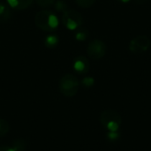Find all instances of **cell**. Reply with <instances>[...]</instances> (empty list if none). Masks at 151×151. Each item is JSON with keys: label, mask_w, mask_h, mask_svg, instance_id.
Returning a JSON list of instances; mask_svg holds the SVG:
<instances>
[{"label": "cell", "mask_w": 151, "mask_h": 151, "mask_svg": "<svg viewBox=\"0 0 151 151\" xmlns=\"http://www.w3.org/2000/svg\"><path fill=\"white\" fill-rule=\"evenodd\" d=\"M35 23L40 29L47 32H51L58 28V19L54 12L47 10H42L35 15Z\"/></svg>", "instance_id": "1"}, {"label": "cell", "mask_w": 151, "mask_h": 151, "mask_svg": "<svg viewBox=\"0 0 151 151\" xmlns=\"http://www.w3.org/2000/svg\"><path fill=\"white\" fill-rule=\"evenodd\" d=\"M100 122L102 126L109 132H118L122 119L121 116L115 111L106 110L102 112L100 116Z\"/></svg>", "instance_id": "2"}, {"label": "cell", "mask_w": 151, "mask_h": 151, "mask_svg": "<svg viewBox=\"0 0 151 151\" xmlns=\"http://www.w3.org/2000/svg\"><path fill=\"white\" fill-rule=\"evenodd\" d=\"M59 89L60 92L67 97L75 96L79 89L78 79L73 74H65L60 80Z\"/></svg>", "instance_id": "3"}, {"label": "cell", "mask_w": 151, "mask_h": 151, "mask_svg": "<svg viewBox=\"0 0 151 151\" xmlns=\"http://www.w3.org/2000/svg\"><path fill=\"white\" fill-rule=\"evenodd\" d=\"M62 23L67 29L76 30L81 27L83 23V17L76 10L68 9L63 13Z\"/></svg>", "instance_id": "4"}, {"label": "cell", "mask_w": 151, "mask_h": 151, "mask_svg": "<svg viewBox=\"0 0 151 151\" xmlns=\"http://www.w3.org/2000/svg\"><path fill=\"white\" fill-rule=\"evenodd\" d=\"M106 50H107V47L105 43L103 41L96 39V40L91 41L88 43V48H87V52H88V55L92 59L98 60L104 57L106 53Z\"/></svg>", "instance_id": "5"}, {"label": "cell", "mask_w": 151, "mask_h": 151, "mask_svg": "<svg viewBox=\"0 0 151 151\" xmlns=\"http://www.w3.org/2000/svg\"><path fill=\"white\" fill-rule=\"evenodd\" d=\"M150 46V40L146 35H139L130 42L129 49L132 52L140 54L149 50Z\"/></svg>", "instance_id": "6"}, {"label": "cell", "mask_w": 151, "mask_h": 151, "mask_svg": "<svg viewBox=\"0 0 151 151\" xmlns=\"http://www.w3.org/2000/svg\"><path fill=\"white\" fill-rule=\"evenodd\" d=\"M89 61L84 56H79L73 61V69L80 74L87 73L89 70Z\"/></svg>", "instance_id": "7"}, {"label": "cell", "mask_w": 151, "mask_h": 151, "mask_svg": "<svg viewBox=\"0 0 151 151\" xmlns=\"http://www.w3.org/2000/svg\"><path fill=\"white\" fill-rule=\"evenodd\" d=\"M34 0H7L8 5L16 10H24L29 7Z\"/></svg>", "instance_id": "8"}, {"label": "cell", "mask_w": 151, "mask_h": 151, "mask_svg": "<svg viewBox=\"0 0 151 151\" xmlns=\"http://www.w3.org/2000/svg\"><path fill=\"white\" fill-rule=\"evenodd\" d=\"M11 17V10L9 5L4 3H0V22L7 21Z\"/></svg>", "instance_id": "9"}, {"label": "cell", "mask_w": 151, "mask_h": 151, "mask_svg": "<svg viewBox=\"0 0 151 151\" xmlns=\"http://www.w3.org/2000/svg\"><path fill=\"white\" fill-rule=\"evenodd\" d=\"M59 42V38L56 35H50L44 39V45L49 49H53L58 46Z\"/></svg>", "instance_id": "10"}, {"label": "cell", "mask_w": 151, "mask_h": 151, "mask_svg": "<svg viewBox=\"0 0 151 151\" xmlns=\"http://www.w3.org/2000/svg\"><path fill=\"white\" fill-rule=\"evenodd\" d=\"M88 37V31L84 27H79L76 29L75 39L77 41H85Z\"/></svg>", "instance_id": "11"}, {"label": "cell", "mask_w": 151, "mask_h": 151, "mask_svg": "<svg viewBox=\"0 0 151 151\" xmlns=\"http://www.w3.org/2000/svg\"><path fill=\"white\" fill-rule=\"evenodd\" d=\"M15 151H25L27 148V143L23 139H17L12 142V147Z\"/></svg>", "instance_id": "12"}, {"label": "cell", "mask_w": 151, "mask_h": 151, "mask_svg": "<svg viewBox=\"0 0 151 151\" xmlns=\"http://www.w3.org/2000/svg\"><path fill=\"white\" fill-rule=\"evenodd\" d=\"M9 131V124L6 120L0 119V137L4 136Z\"/></svg>", "instance_id": "13"}, {"label": "cell", "mask_w": 151, "mask_h": 151, "mask_svg": "<svg viewBox=\"0 0 151 151\" xmlns=\"http://www.w3.org/2000/svg\"><path fill=\"white\" fill-rule=\"evenodd\" d=\"M67 4L64 1V0H58L56 3H55V8L56 10H58V12H65L67 9Z\"/></svg>", "instance_id": "14"}, {"label": "cell", "mask_w": 151, "mask_h": 151, "mask_svg": "<svg viewBox=\"0 0 151 151\" xmlns=\"http://www.w3.org/2000/svg\"><path fill=\"white\" fill-rule=\"evenodd\" d=\"M75 1L76 4L82 8H89L96 2V0H75Z\"/></svg>", "instance_id": "15"}, {"label": "cell", "mask_w": 151, "mask_h": 151, "mask_svg": "<svg viewBox=\"0 0 151 151\" xmlns=\"http://www.w3.org/2000/svg\"><path fill=\"white\" fill-rule=\"evenodd\" d=\"M37 4L41 7H49L54 4L55 0H35Z\"/></svg>", "instance_id": "16"}, {"label": "cell", "mask_w": 151, "mask_h": 151, "mask_svg": "<svg viewBox=\"0 0 151 151\" xmlns=\"http://www.w3.org/2000/svg\"><path fill=\"white\" fill-rule=\"evenodd\" d=\"M95 80L92 77H85L82 80V85L86 88H90L94 85Z\"/></svg>", "instance_id": "17"}, {"label": "cell", "mask_w": 151, "mask_h": 151, "mask_svg": "<svg viewBox=\"0 0 151 151\" xmlns=\"http://www.w3.org/2000/svg\"><path fill=\"white\" fill-rule=\"evenodd\" d=\"M107 137L111 141H116V140H118V138L119 137V135L118 132H109Z\"/></svg>", "instance_id": "18"}, {"label": "cell", "mask_w": 151, "mask_h": 151, "mask_svg": "<svg viewBox=\"0 0 151 151\" xmlns=\"http://www.w3.org/2000/svg\"><path fill=\"white\" fill-rule=\"evenodd\" d=\"M0 151H15L12 148L6 147V146H1L0 147Z\"/></svg>", "instance_id": "19"}, {"label": "cell", "mask_w": 151, "mask_h": 151, "mask_svg": "<svg viewBox=\"0 0 151 151\" xmlns=\"http://www.w3.org/2000/svg\"><path fill=\"white\" fill-rule=\"evenodd\" d=\"M137 3H139V4H143V3H145V1L146 0H135Z\"/></svg>", "instance_id": "20"}, {"label": "cell", "mask_w": 151, "mask_h": 151, "mask_svg": "<svg viewBox=\"0 0 151 151\" xmlns=\"http://www.w3.org/2000/svg\"><path fill=\"white\" fill-rule=\"evenodd\" d=\"M117 1H119V2H121V3H128L130 0H117Z\"/></svg>", "instance_id": "21"}]
</instances>
